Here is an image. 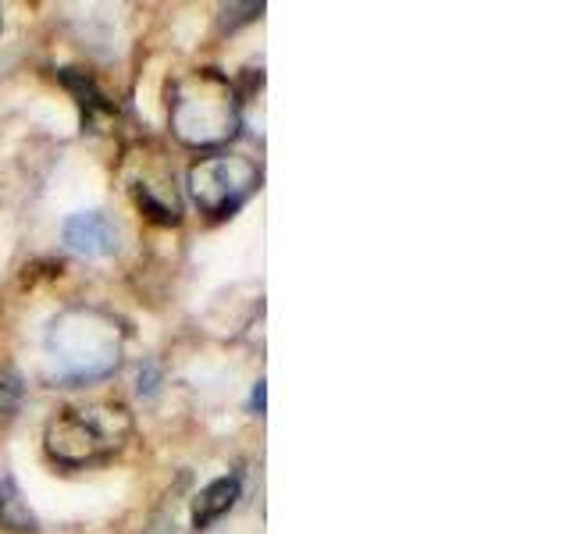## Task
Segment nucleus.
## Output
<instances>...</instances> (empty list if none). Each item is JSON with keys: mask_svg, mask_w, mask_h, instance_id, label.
Instances as JSON below:
<instances>
[{"mask_svg": "<svg viewBox=\"0 0 570 534\" xmlns=\"http://www.w3.org/2000/svg\"><path fill=\"white\" fill-rule=\"evenodd\" d=\"M0 524L11 531H36V521H32L29 506L22 503V495H18L14 477L0 481Z\"/></svg>", "mask_w": 570, "mask_h": 534, "instance_id": "0eeeda50", "label": "nucleus"}, {"mask_svg": "<svg viewBox=\"0 0 570 534\" xmlns=\"http://www.w3.org/2000/svg\"><path fill=\"white\" fill-rule=\"evenodd\" d=\"M132 438V414L121 403H82L65 406L61 414H53L43 445L47 456L61 467H86V463H100L115 456L125 442Z\"/></svg>", "mask_w": 570, "mask_h": 534, "instance_id": "7ed1b4c3", "label": "nucleus"}, {"mask_svg": "<svg viewBox=\"0 0 570 534\" xmlns=\"http://www.w3.org/2000/svg\"><path fill=\"white\" fill-rule=\"evenodd\" d=\"M249 406L257 409V417L264 414V382H257V388H254V396H249Z\"/></svg>", "mask_w": 570, "mask_h": 534, "instance_id": "6e6552de", "label": "nucleus"}, {"mask_svg": "<svg viewBox=\"0 0 570 534\" xmlns=\"http://www.w3.org/2000/svg\"><path fill=\"white\" fill-rule=\"evenodd\" d=\"M239 495H243V481L236 474H225L218 481H210L193 503V531H207V527L218 524L222 516L239 503Z\"/></svg>", "mask_w": 570, "mask_h": 534, "instance_id": "423d86ee", "label": "nucleus"}, {"mask_svg": "<svg viewBox=\"0 0 570 534\" xmlns=\"http://www.w3.org/2000/svg\"><path fill=\"white\" fill-rule=\"evenodd\" d=\"M0 26H4V14H0Z\"/></svg>", "mask_w": 570, "mask_h": 534, "instance_id": "1a4fd4ad", "label": "nucleus"}, {"mask_svg": "<svg viewBox=\"0 0 570 534\" xmlns=\"http://www.w3.org/2000/svg\"><path fill=\"white\" fill-rule=\"evenodd\" d=\"M118 225L107 218L104 210H79L65 221V243L68 249H76L79 257L100 260L111 257L118 249Z\"/></svg>", "mask_w": 570, "mask_h": 534, "instance_id": "39448f33", "label": "nucleus"}, {"mask_svg": "<svg viewBox=\"0 0 570 534\" xmlns=\"http://www.w3.org/2000/svg\"><path fill=\"white\" fill-rule=\"evenodd\" d=\"M168 121L186 147H222L239 132V97L214 68H196L168 86Z\"/></svg>", "mask_w": 570, "mask_h": 534, "instance_id": "f03ea898", "label": "nucleus"}, {"mask_svg": "<svg viewBox=\"0 0 570 534\" xmlns=\"http://www.w3.org/2000/svg\"><path fill=\"white\" fill-rule=\"evenodd\" d=\"M125 353L121 325L97 307H71L47 332L50 378L61 385H94L111 378Z\"/></svg>", "mask_w": 570, "mask_h": 534, "instance_id": "f257e3e1", "label": "nucleus"}, {"mask_svg": "<svg viewBox=\"0 0 570 534\" xmlns=\"http://www.w3.org/2000/svg\"><path fill=\"white\" fill-rule=\"evenodd\" d=\"M261 186V168L249 157L218 154L204 157L189 168V192L193 204L207 218H232Z\"/></svg>", "mask_w": 570, "mask_h": 534, "instance_id": "20e7f679", "label": "nucleus"}]
</instances>
